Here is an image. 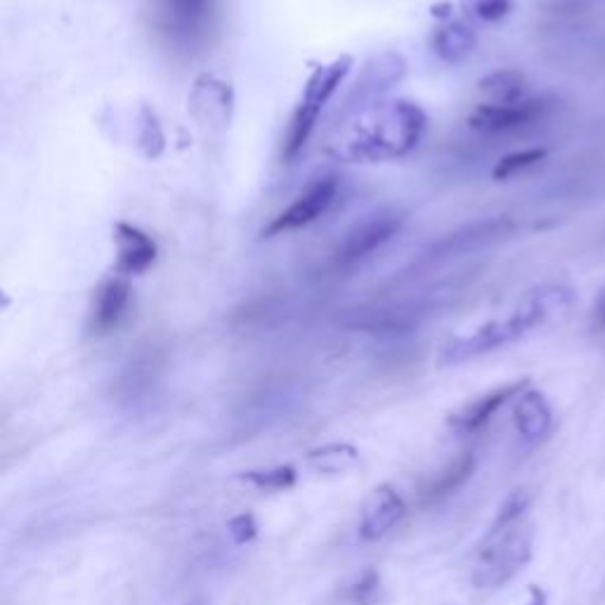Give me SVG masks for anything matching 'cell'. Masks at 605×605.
<instances>
[{
	"instance_id": "cell-15",
	"label": "cell",
	"mask_w": 605,
	"mask_h": 605,
	"mask_svg": "<svg viewBox=\"0 0 605 605\" xmlns=\"http://www.w3.org/2000/svg\"><path fill=\"white\" fill-rule=\"evenodd\" d=\"M431 45H433V52L442 62L459 64L476 50V34H473L471 26L461 22H450L435 31Z\"/></svg>"
},
{
	"instance_id": "cell-20",
	"label": "cell",
	"mask_w": 605,
	"mask_h": 605,
	"mask_svg": "<svg viewBox=\"0 0 605 605\" xmlns=\"http://www.w3.org/2000/svg\"><path fill=\"white\" fill-rule=\"evenodd\" d=\"M296 468L294 466H275V468H258V471L242 473V480L265 492H286L296 485Z\"/></svg>"
},
{
	"instance_id": "cell-11",
	"label": "cell",
	"mask_w": 605,
	"mask_h": 605,
	"mask_svg": "<svg viewBox=\"0 0 605 605\" xmlns=\"http://www.w3.org/2000/svg\"><path fill=\"white\" fill-rule=\"evenodd\" d=\"M130 284L123 277H109L95 289L88 312V329L95 336H107L119 327L130 308Z\"/></svg>"
},
{
	"instance_id": "cell-25",
	"label": "cell",
	"mask_w": 605,
	"mask_h": 605,
	"mask_svg": "<svg viewBox=\"0 0 605 605\" xmlns=\"http://www.w3.org/2000/svg\"><path fill=\"white\" fill-rule=\"evenodd\" d=\"M591 324H594L596 334L605 336V289L596 296L594 308H591Z\"/></svg>"
},
{
	"instance_id": "cell-14",
	"label": "cell",
	"mask_w": 605,
	"mask_h": 605,
	"mask_svg": "<svg viewBox=\"0 0 605 605\" xmlns=\"http://www.w3.org/2000/svg\"><path fill=\"white\" fill-rule=\"evenodd\" d=\"M513 424H516L520 438L530 442V445H537L551 433L554 412H551V405L539 390L528 388L518 395L516 407H513Z\"/></svg>"
},
{
	"instance_id": "cell-10",
	"label": "cell",
	"mask_w": 605,
	"mask_h": 605,
	"mask_svg": "<svg viewBox=\"0 0 605 605\" xmlns=\"http://www.w3.org/2000/svg\"><path fill=\"white\" fill-rule=\"evenodd\" d=\"M405 513L407 504L400 497V492L390 485H379L362 506L357 535H360L362 542H379L405 518Z\"/></svg>"
},
{
	"instance_id": "cell-1",
	"label": "cell",
	"mask_w": 605,
	"mask_h": 605,
	"mask_svg": "<svg viewBox=\"0 0 605 605\" xmlns=\"http://www.w3.org/2000/svg\"><path fill=\"white\" fill-rule=\"evenodd\" d=\"M572 303V291L561 284H544L532 289L523 303L511 312L504 320H492L478 327L476 331L466 336H457L447 341L440 350V364L450 367V364H461L480 357L492 350L509 346L518 341L532 329H537L551 312L568 308Z\"/></svg>"
},
{
	"instance_id": "cell-4",
	"label": "cell",
	"mask_w": 605,
	"mask_h": 605,
	"mask_svg": "<svg viewBox=\"0 0 605 605\" xmlns=\"http://www.w3.org/2000/svg\"><path fill=\"white\" fill-rule=\"evenodd\" d=\"M218 0H154L161 36L180 52L204 48L216 29Z\"/></svg>"
},
{
	"instance_id": "cell-6",
	"label": "cell",
	"mask_w": 605,
	"mask_h": 605,
	"mask_svg": "<svg viewBox=\"0 0 605 605\" xmlns=\"http://www.w3.org/2000/svg\"><path fill=\"white\" fill-rule=\"evenodd\" d=\"M556 102L551 97H523L513 102H483L468 116L473 130L483 135H516L551 119Z\"/></svg>"
},
{
	"instance_id": "cell-8",
	"label": "cell",
	"mask_w": 605,
	"mask_h": 605,
	"mask_svg": "<svg viewBox=\"0 0 605 605\" xmlns=\"http://www.w3.org/2000/svg\"><path fill=\"white\" fill-rule=\"evenodd\" d=\"M338 197V178L334 173H324L312 178L308 185L298 192V197L284 208L279 216L270 220V225L263 230L265 239L279 237V234H289L303 230L312 223H317L322 216H327L329 208L334 206Z\"/></svg>"
},
{
	"instance_id": "cell-19",
	"label": "cell",
	"mask_w": 605,
	"mask_h": 605,
	"mask_svg": "<svg viewBox=\"0 0 605 605\" xmlns=\"http://www.w3.org/2000/svg\"><path fill=\"white\" fill-rule=\"evenodd\" d=\"M530 506V492L523 490V487H518V490H513L509 497L504 499L502 506H499L497 516H494L490 532H487V539L502 535V532L516 528V523L520 518H523V513L528 511Z\"/></svg>"
},
{
	"instance_id": "cell-22",
	"label": "cell",
	"mask_w": 605,
	"mask_h": 605,
	"mask_svg": "<svg viewBox=\"0 0 605 605\" xmlns=\"http://www.w3.org/2000/svg\"><path fill=\"white\" fill-rule=\"evenodd\" d=\"M466 12L480 22H499L509 15L513 0H461Z\"/></svg>"
},
{
	"instance_id": "cell-12",
	"label": "cell",
	"mask_w": 605,
	"mask_h": 605,
	"mask_svg": "<svg viewBox=\"0 0 605 605\" xmlns=\"http://www.w3.org/2000/svg\"><path fill=\"white\" fill-rule=\"evenodd\" d=\"M116 244V272L121 277H138L156 263V242L147 232L130 223H116L114 227Z\"/></svg>"
},
{
	"instance_id": "cell-5",
	"label": "cell",
	"mask_w": 605,
	"mask_h": 605,
	"mask_svg": "<svg viewBox=\"0 0 605 605\" xmlns=\"http://www.w3.org/2000/svg\"><path fill=\"white\" fill-rule=\"evenodd\" d=\"M516 220L506 218V216H497V218H483L476 220V223L461 225L459 230H454L445 237L438 239L431 249H428L424 256L414 263V272L416 270H433L440 268V265L452 263V260L471 256V253L485 251L490 246L506 242L513 232H516Z\"/></svg>"
},
{
	"instance_id": "cell-13",
	"label": "cell",
	"mask_w": 605,
	"mask_h": 605,
	"mask_svg": "<svg viewBox=\"0 0 605 605\" xmlns=\"http://www.w3.org/2000/svg\"><path fill=\"white\" fill-rule=\"evenodd\" d=\"M530 383L528 381H513L506 383V386H499L490 390V393L480 395L478 400L468 402V405L461 409V412L452 414L450 419H447V424H450L454 431L459 433H478L480 428H485L490 421L494 419V414L502 409L506 402H511L513 398H518L523 390H528Z\"/></svg>"
},
{
	"instance_id": "cell-17",
	"label": "cell",
	"mask_w": 605,
	"mask_h": 605,
	"mask_svg": "<svg viewBox=\"0 0 605 605\" xmlns=\"http://www.w3.org/2000/svg\"><path fill=\"white\" fill-rule=\"evenodd\" d=\"M480 90L487 95V102H513L523 100L525 90V76L516 69H499L494 74L485 76L480 81Z\"/></svg>"
},
{
	"instance_id": "cell-3",
	"label": "cell",
	"mask_w": 605,
	"mask_h": 605,
	"mask_svg": "<svg viewBox=\"0 0 605 605\" xmlns=\"http://www.w3.org/2000/svg\"><path fill=\"white\" fill-rule=\"evenodd\" d=\"M350 69H353V57L343 55L331 64H324V67H317L312 71L308 83H305L303 88L301 102L296 104L289 128H286L282 145V154L286 161H294L296 156L303 152L305 145H308L312 133H315L317 128V121H320L322 109L327 107L331 97L336 95L338 86L346 81Z\"/></svg>"
},
{
	"instance_id": "cell-21",
	"label": "cell",
	"mask_w": 605,
	"mask_h": 605,
	"mask_svg": "<svg viewBox=\"0 0 605 605\" xmlns=\"http://www.w3.org/2000/svg\"><path fill=\"white\" fill-rule=\"evenodd\" d=\"M544 159H546V149H542V147H532V149H523V152L506 154L497 161V166H494L492 178L494 180H511L520 173L530 171L532 166H537L539 161H544Z\"/></svg>"
},
{
	"instance_id": "cell-24",
	"label": "cell",
	"mask_w": 605,
	"mask_h": 605,
	"mask_svg": "<svg viewBox=\"0 0 605 605\" xmlns=\"http://www.w3.org/2000/svg\"><path fill=\"white\" fill-rule=\"evenodd\" d=\"M227 532H230L232 542L244 546L256 539L258 535V523L256 518L251 516V513H239V516H234L230 523H227Z\"/></svg>"
},
{
	"instance_id": "cell-26",
	"label": "cell",
	"mask_w": 605,
	"mask_h": 605,
	"mask_svg": "<svg viewBox=\"0 0 605 605\" xmlns=\"http://www.w3.org/2000/svg\"><path fill=\"white\" fill-rule=\"evenodd\" d=\"M525 605H546V594L539 587H530V598Z\"/></svg>"
},
{
	"instance_id": "cell-16",
	"label": "cell",
	"mask_w": 605,
	"mask_h": 605,
	"mask_svg": "<svg viewBox=\"0 0 605 605\" xmlns=\"http://www.w3.org/2000/svg\"><path fill=\"white\" fill-rule=\"evenodd\" d=\"M476 464L478 461L473 452H464L461 457L454 459L452 464L447 466L438 478H433L431 485L424 490L426 502H438V499H445L457 490H461V487L471 480L473 473H476Z\"/></svg>"
},
{
	"instance_id": "cell-23",
	"label": "cell",
	"mask_w": 605,
	"mask_h": 605,
	"mask_svg": "<svg viewBox=\"0 0 605 605\" xmlns=\"http://www.w3.org/2000/svg\"><path fill=\"white\" fill-rule=\"evenodd\" d=\"M379 584H381V577H379V572H376L374 568H367L362 572L360 577H357V580L350 584V589H348V598L353 603H357V605H362V603H367L369 598H372L374 594H376V589H379Z\"/></svg>"
},
{
	"instance_id": "cell-9",
	"label": "cell",
	"mask_w": 605,
	"mask_h": 605,
	"mask_svg": "<svg viewBox=\"0 0 605 605\" xmlns=\"http://www.w3.org/2000/svg\"><path fill=\"white\" fill-rule=\"evenodd\" d=\"M402 223H405V218L395 211H379L355 223L338 242L334 265L338 270L355 268L357 263L367 260L381 246H386L402 230Z\"/></svg>"
},
{
	"instance_id": "cell-2",
	"label": "cell",
	"mask_w": 605,
	"mask_h": 605,
	"mask_svg": "<svg viewBox=\"0 0 605 605\" xmlns=\"http://www.w3.org/2000/svg\"><path fill=\"white\" fill-rule=\"evenodd\" d=\"M428 119L419 104L409 100L379 102L353 128L341 154L355 161H386L412 154L426 135Z\"/></svg>"
},
{
	"instance_id": "cell-7",
	"label": "cell",
	"mask_w": 605,
	"mask_h": 605,
	"mask_svg": "<svg viewBox=\"0 0 605 605\" xmlns=\"http://www.w3.org/2000/svg\"><path fill=\"white\" fill-rule=\"evenodd\" d=\"M490 546L480 554V565L473 572V582L480 589H499L513 580L532 558V530L511 528L492 537Z\"/></svg>"
},
{
	"instance_id": "cell-18",
	"label": "cell",
	"mask_w": 605,
	"mask_h": 605,
	"mask_svg": "<svg viewBox=\"0 0 605 605\" xmlns=\"http://www.w3.org/2000/svg\"><path fill=\"white\" fill-rule=\"evenodd\" d=\"M357 457H360V452H357L353 445L331 442V445H324L320 450H312L308 461L317 468V471L338 473V471H346L348 466H353Z\"/></svg>"
},
{
	"instance_id": "cell-27",
	"label": "cell",
	"mask_w": 605,
	"mask_h": 605,
	"mask_svg": "<svg viewBox=\"0 0 605 605\" xmlns=\"http://www.w3.org/2000/svg\"><path fill=\"white\" fill-rule=\"evenodd\" d=\"M185 605H208L206 601H192V603H185Z\"/></svg>"
}]
</instances>
